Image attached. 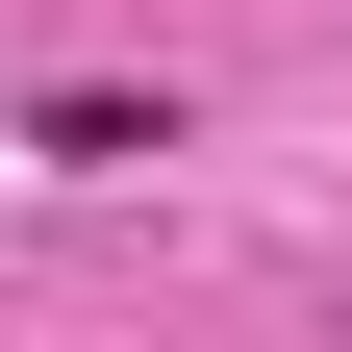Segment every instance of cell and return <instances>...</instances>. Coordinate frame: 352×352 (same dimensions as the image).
<instances>
[{
  "label": "cell",
  "mask_w": 352,
  "mask_h": 352,
  "mask_svg": "<svg viewBox=\"0 0 352 352\" xmlns=\"http://www.w3.org/2000/svg\"><path fill=\"white\" fill-rule=\"evenodd\" d=\"M25 151L51 176H126V151H176V101H101V76H76V101H25Z\"/></svg>",
  "instance_id": "obj_1"
}]
</instances>
